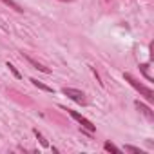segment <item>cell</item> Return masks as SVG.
I'll list each match as a JSON object with an SVG mask.
<instances>
[{"label": "cell", "mask_w": 154, "mask_h": 154, "mask_svg": "<svg viewBox=\"0 0 154 154\" xmlns=\"http://www.w3.org/2000/svg\"><path fill=\"white\" fill-rule=\"evenodd\" d=\"M123 78H125V80H127V82H129V84H131V85L140 93V94H141V96H145V100H147V102H150V103L154 102V91H152L150 87H147V85H143L141 82H138L134 76H132V74H129V72H125V74H123Z\"/></svg>", "instance_id": "6da1fadb"}, {"label": "cell", "mask_w": 154, "mask_h": 154, "mask_svg": "<svg viewBox=\"0 0 154 154\" xmlns=\"http://www.w3.org/2000/svg\"><path fill=\"white\" fill-rule=\"evenodd\" d=\"M62 93H63L67 98H71L72 102H76V103H80V105H87V98H85V94H84L82 91H78V89L63 87V89H62Z\"/></svg>", "instance_id": "7a4b0ae2"}, {"label": "cell", "mask_w": 154, "mask_h": 154, "mask_svg": "<svg viewBox=\"0 0 154 154\" xmlns=\"http://www.w3.org/2000/svg\"><path fill=\"white\" fill-rule=\"evenodd\" d=\"M63 111H67V112L76 120V122H78V123L82 125V129H85V131H89V132H94V131H96V127L93 125V122H89L87 118H84L82 114H78L76 111H71V109H63Z\"/></svg>", "instance_id": "3957f363"}, {"label": "cell", "mask_w": 154, "mask_h": 154, "mask_svg": "<svg viewBox=\"0 0 154 154\" xmlns=\"http://www.w3.org/2000/svg\"><path fill=\"white\" fill-rule=\"evenodd\" d=\"M136 109H138L140 112H143V114L147 116V120H150V122L154 120V114H152V111H150V109H149L145 103H141V102H136Z\"/></svg>", "instance_id": "277c9868"}, {"label": "cell", "mask_w": 154, "mask_h": 154, "mask_svg": "<svg viewBox=\"0 0 154 154\" xmlns=\"http://www.w3.org/2000/svg\"><path fill=\"white\" fill-rule=\"evenodd\" d=\"M29 82H33V85H35V87H38V89H42V91H45V93H54V89H53V87L45 85L44 82H40V80H36V78H31Z\"/></svg>", "instance_id": "5b68a950"}, {"label": "cell", "mask_w": 154, "mask_h": 154, "mask_svg": "<svg viewBox=\"0 0 154 154\" xmlns=\"http://www.w3.org/2000/svg\"><path fill=\"white\" fill-rule=\"evenodd\" d=\"M26 58H27V62H29V63H31L35 69H38V71H42V72H51V69H49V67H45V65L38 63V62H36V60H33L31 56H26Z\"/></svg>", "instance_id": "8992f818"}, {"label": "cell", "mask_w": 154, "mask_h": 154, "mask_svg": "<svg viewBox=\"0 0 154 154\" xmlns=\"http://www.w3.org/2000/svg\"><path fill=\"white\" fill-rule=\"evenodd\" d=\"M140 71H141V74L145 76V78H147L149 82H154L152 74H150V71H149V63H141V65H140Z\"/></svg>", "instance_id": "52a82bcc"}, {"label": "cell", "mask_w": 154, "mask_h": 154, "mask_svg": "<svg viewBox=\"0 0 154 154\" xmlns=\"http://www.w3.org/2000/svg\"><path fill=\"white\" fill-rule=\"evenodd\" d=\"M103 149L107 150V152H114V154H122V149H118L116 145H112L111 141H105L103 143Z\"/></svg>", "instance_id": "ba28073f"}, {"label": "cell", "mask_w": 154, "mask_h": 154, "mask_svg": "<svg viewBox=\"0 0 154 154\" xmlns=\"http://www.w3.org/2000/svg\"><path fill=\"white\" fill-rule=\"evenodd\" d=\"M0 2H4L6 6H9L11 9H15V11H18V13H22V11H24V9H22V8L15 2V0H0Z\"/></svg>", "instance_id": "9c48e42d"}, {"label": "cell", "mask_w": 154, "mask_h": 154, "mask_svg": "<svg viewBox=\"0 0 154 154\" xmlns=\"http://www.w3.org/2000/svg\"><path fill=\"white\" fill-rule=\"evenodd\" d=\"M123 150L132 152V154H143V150H140L138 147H132V145H125V149H123Z\"/></svg>", "instance_id": "30bf717a"}, {"label": "cell", "mask_w": 154, "mask_h": 154, "mask_svg": "<svg viewBox=\"0 0 154 154\" xmlns=\"http://www.w3.org/2000/svg\"><path fill=\"white\" fill-rule=\"evenodd\" d=\"M35 134H36V138L40 140V143H42V147H49V143H47V140H45V138H44V136H42V134H40V132L36 131V129H35Z\"/></svg>", "instance_id": "8fae6325"}, {"label": "cell", "mask_w": 154, "mask_h": 154, "mask_svg": "<svg viewBox=\"0 0 154 154\" xmlns=\"http://www.w3.org/2000/svg\"><path fill=\"white\" fill-rule=\"evenodd\" d=\"M8 67H9V71H11V72L15 74V78H22V74H20L18 71H17V67H15L13 63H9V62H8Z\"/></svg>", "instance_id": "7c38bea8"}, {"label": "cell", "mask_w": 154, "mask_h": 154, "mask_svg": "<svg viewBox=\"0 0 154 154\" xmlns=\"http://www.w3.org/2000/svg\"><path fill=\"white\" fill-rule=\"evenodd\" d=\"M62 2H72V0H62Z\"/></svg>", "instance_id": "4fadbf2b"}]
</instances>
